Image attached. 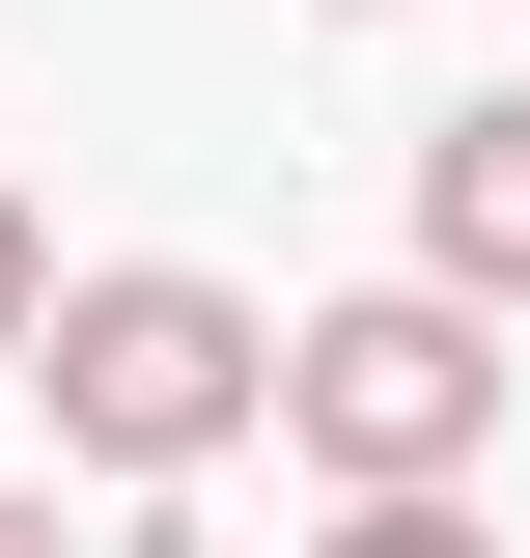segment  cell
<instances>
[{
	"mask_svg": "<svg viewBox=\"0 0 530 558\" xmlns=\"http://www.w3.org/2000/svg\"><path fill=\"white\" fill-rule=\"evenodd\" d=\"M28 391H57V475H224L279 418V307L252 279H196V252H84L57 279V336H28Z\"/></svg>",
	"mask_w": 530,
	"mask_h": 558,
	"instance_id": "obj_1",
	"label": "cell"
},
{
	"mask_svg": "<svg viewBox=\"0 0 530 558\" xmlns=\"http://www.w3.org/2000/svg\"><path fill=\"white\" fill-rule=\"evenodd\" d=\"M279 447H308L335 502H474V447H503V336H474L447 279H363V307L279 336Z\"/></svg>",
	"mask_w": 530,
	"mask_h": 558,
	"instance_id": "obj_2",
	"label": "cell"
},
{
	"mask_svg": "<svg viewBox=\"0 0 530 558\" xmlns=\"http://www.w3.org/2000/svg\"><path fill=\"white\" fill-rule=\"evenodd\" d=\"M419 279H447L474 336H530V84L419 112Z\"/></svg>",
	"mask_w": 530,
	"mask_h": 558,
	"instance_id": "obj_3",
	"label": "cell"
},
{
	"mask_svg": "<svg viewBox=\"0 0 530 558\" xmlns=\"http://www.w3.org/2000/svg\"><path fill=\"white\" fill-rule=\"evenodd\" d=\"M308 558H503V531H474V502H335Z\"/></svg>",
	"mask_w": 530,
	"mask_h": 558,
	"instance_id": "obj_4",
	"label": "cell"
},
{
	"mask_svg": "<svg viewBox=\"0 0 530 558\" xmlns=\"http://www.w3.org/2000/svg\"><path fill=\"white\" fill-rule=\"evenodd\" d=\"M28 336H57V223L0 196V391H28Z\"/></svg>",
	"mask_w": 530,
	"mask_h": 558,
	"instance_id": "obj_5",
	"label": "cell"
},
{
	"mask_svg": "<svg viewBox=\"0 0 530 558\" xmlns=\"http://www.w3.org/2000/svg\"><path fill=\"white\" fill-rule=\"evenodd\" d=\"M0 558H84V531H57V502H28V475H0Z\"/></svg>",
	"mask_w": 530,
	"mask_h": 558,
	"instance_id": "obj_6",
	"label": "cell"
},
{
	"mask_svg": "<svg viewBox=\"0 0 530 558\" xmlns=\"http://www.w3.org/2000/svg\"><path fill=\"white\" fill-rule=\"evenodd\" d=\"M140 558H224V531H140Z\"/></svg>",
	"mask_w": 530,
	"mask_h": 558,
	"instance_id": "obj_7",
	"label": "cell"
}]
</instances>
